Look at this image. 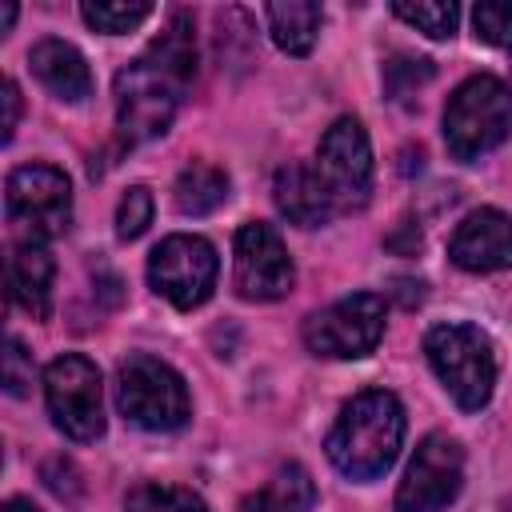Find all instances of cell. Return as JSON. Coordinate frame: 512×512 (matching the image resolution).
Returning <instances> with one entry per match:
<instances>
[{"label":"cell","instance_id":"obj_2","mask_svg":"<svg viewBox=\"0 0 512 512\" xmlns=\"http://www.w3.org/2000/svg\"><path fill=\"white\" fill-rule=\"evenodd\" d=\"M400 444H404V408H400L396 392L364 388L360 396H352L340 408V416L324 440V452L340 476L376 480L396 464Z\"/></svg>","mask_w":512,"mask_h":512},{"label":"cell","instance_id":"obj_20","mask_svg":"<svg viewBox=\"0 0 512 512\" xmlns=\"http://www.w3.org/2000/svg\"><path fill=\"white\" fill-rule=\"evenodd\" d=\"M392 12L432 40H448L460 24V8L452 0H396Z\"/></svg>","mask_w":512,"mask_h":512},{"label":"cell","instance_id":"obj_30","mask_svg":"<svg viewBox=\"0 0 512 512\" xmlns=\"http://www.w3.org/2000/svg\"><path fill=\"white\" fill-rule=\"evenodd\" d=\"M504 512H512V500H508V504H504Z\"/></svg>","mask_w":512,"mask_h":512},{"label":"cell","instance_id":"obj_1","mask_svg":"<svg viewBox=\"0 0 512 512\" xmlns=\"http://www.w3.org/2000/svg\"><path fill=\"white\" fill-rule=\"evenodd\" d=\"M196 76V32L192 16L176 12L168 28L116 72V128L124 144H144L168 132L184 88Z\"/></svg>","mask_w":512,"mask_h":512},{"label":"cell","instance_id":"obj_29","mask_svg":"<svg viewBox=\"0 0 512 512\" xmlns=\"http://www.w3.org/2000/svg\"><path fill=\"white\" fill-rule=\"evenodd\" d=\"M12 20H16V4H8V8H4V16H0V32H8V28H12Z\"/></svg>","mask_w":512,"mask_h":512},{"label":"cell","instance_id":"obj_27","mask_svg":"<svg viewBox=\"0 0 512 512\" xmlns=\"http://www.w3.org/2000/svg\"><path fill=\"white\" fill-rule=\"evenodd\" d=\"M0 104H4V144H8L16 136V124H20V88H16V80H4Z\"/></svg>","mask_w":512,"mask_h":512},{"label":"cell","instance_id":"obj_6","mask_svg":"<svg viewBox=\"0 0 512 512\" xmlns=\"http://www.w3.org/2000/svg\"><path fill=\"white\" fill-rule=\"evenodd\" d=\"M8 220L24 232V240H52L68 232L72 220V184L52 164H20L4 184Z\"/></svg>","mask_w":512,"mask_h":512},{"label":"cell","instance_id":"obj_17","mask_svg":"<svg viewBox=\"0 0 512 512\" xmlns=\"http://www.w3.org/2000/svg\"><path fill=\"white\" fill-rule=\"evenodd\" d=\"M316 508V484L304 464H280L272 480L244 496L240 512H312Z\"/></svg>","mask_w":512,"mask_h":512},{"label":"cell","instance_id":"obj_18","mask_svg":"<svg viewBox=\"0 0 512 512\" xmlns=\"http://www.w3.org/2000/svg\"><path fill=\"white\" fill-rule=\"evenodd\" d=\"M264 20H268V32H272V40H276L280 52L308 56L312 44H316L324 8L312 4V0H288V4H268L264 8Z\"/></svg>","mask_w":512,"mask_h":512},{"label":"cell","instance_id":"obj_13","mask_svg":"<svg viewBox=\"0 0 512 512\" xmlns=\"http://www.w3.org/2000/svg\"><path fill=\"white\" fill-rule=\"evenodd\" d=\"M448 260L464 272L512 268V216L500 208L468 212L448 236Z\"/></svg>","mask_w":512,"mask_h":512},{"label":"cell","instance_id":"obj_28","mask_svg":"<svg viewBox=\"0 0 512 512\" xmlns=\"http://www.w3.org/2000/svg\"><path fill=\"white\" fill-rule=\"evenodd\" d=\"M0 512H40L32 500H24V496H12V500H4V508Z\"/></svg>","mask_w":512,"mask_h":512},{"label":"cell","instance_id":"obj_25","mask_svg":"<svg viewBox=\"0 0 512 512\" xmlns=\"http://www.w3.org/2000/svg\"><path fill=\"white\" fill-rule=\"evenodd\" d=\"M152 192L144 188V184H132L124 196H120V204H116V236L120 240H136L148 224H152Z\"/></svg>","mask_w":512,"mask_h":512},{"label":"cell","instance_id":"obj_19","mask_svg":"<svg viewBox=\"0 0 512 512\" xmlns=\"http://www.w3.org/2000/svg\"><path fill=\"white\" fill-rule=\"evenodd\" d=\"M172 200H176V208L184 216H208V212H216L228 200V176H224V168H216L208 160H192L176 176Z\"/></svg>","mask_w":512,"mask_h":512},{"label":"cell","instance_id":"obj_22","mask_svg":"<svg viewBox=\"0 0 512 512\" xmlns=\"http://www.w3.org/2000/svg\"><path fill=\"white\" fill-rule=\"evenodd\" d=\"M80 16H84L88 28L108 32V36H120V32L140 28L152 16V4H144V0H128V4H116V0H84L80 4Z\"/></svg>","mask_w":512,"mask_h":512},{"label":"cell","instance_id":"obj_8","mask_svg":"<svg viewBox=\"0 0 512 512\" xmlns=\"http://www.w3.org/2000/svg\"><path fill=\"white\" fill-rule=\"evenodd\" d=\"M44 400L52 424L76 440L88 444L104 432V400H100V368L80 356L64 352L44 368Z\"/></svg>","mask_w":512,"mask_h":512},{"label":"cell","instance_id":"obj_11","mask_svg":"<svg viewBox=\"0 0 512 512\" xmlns=\"http://www.w3.org/2000/svg\"><path fill=\"white\" fill-rule=\"evenodd\" d=\"M292 280H296V268H292V256L284 248V240L276 236L272 224H240L236 228V240H232V288L244 296V300H280L292 292Z\"/></svg>","mask_w":512,"mask_h":512},{"label":"cell","instance_id":"obj_23","mask_svg":"<svg viewBox=\"0 0 512 512\" xmlns=\"http://www.w3.org/2000/svg\"><path fill=\"white\" fill-rule=\"evenodd\" d=\"M428 80H432V60L424 56H392L384 64V88L392 92V100H408Z\"/></svg>","mask_w":512,"mask_h":512},{"label":"cell","instance_id":"obj_24","mask_svg":"<svg viewBox=\"0 0 512 512\" xmlns=\"http://www.w3.org/2000/svg\"><path fill=\"white\" fill-rule=\"evenodd\" d=\"M472 28L492 48H512V4L508 0H484L472 8Z\"/></svg>","mask_w":512,"mask_h":512},{"label":"cell","instance_id":"obj_15","mask_svg":"<svg viewBox=\"0 0 512 512\" xmlns=\"http://www.w3.org/2000/svg\"><path fill=\"white\" fill-rule=\"evenodd\" d=\"M28 64H32V76L56 96V100H68V104H80L92 96V72H88V60L80 56V48H72L68 40H36L32 52H28Z\"/></svg>","mask_w":512,"mask_h":512},{"label":"cell","instance_id":"obj_9","mask_svg":"<svg viewBox=\"0 0 512 512\" xmlns=\"http://www.w3.org/2000/svg\"><path fill=\"white\" fill-rule=\"evenodd\" d=\"M216 272H220V260H216V248L204 240V236H192V232H176V236H164L152 256H148V284L176 308H196L212 296L216 288Z\"/></svg>","mask_w":512,"mask_h":512},{"label":"cell","instance_id":"obj_4","mask_svg":"<svg viewBox=\"0 0 512 512\" xmlns=\"http://www.w3.org/2000/svg\"><path fill=\"white\" fill-rule=\"evenodd\" d=\"M512 136V88L496 76H468L444 104V144L456 160H480Z\"/></svg>","mask_w":512,"mask_h":512},{"label":"cell","instance_id":"obj_14","mask_svg":"<svg viewBox=\"0 0 512 512\" xmlns=\"http://www.w3.org/2000/svg\"><path fill=\"white\" fill-rule=\"evenodd\" d=\"M272 200L280 208L284 220H292L296 228H320L328 224L340 208L324 184V176L316 172V164H304V160H292L276 172L272 180Z\"/></svg>","mask_w":512,"mask_h":512},{"label":"cell","instance_id":"obj_26","mask_svg":"<svg viewBox=\"0 0 512 512\" xmlns=\"http://www.w3.org/2000/svg\"><path fill=\"white\" fill-rule=\"evenodd\" d=\"M28 384H32V356H28L24 344L12 336V340H8V352H4V388H8L12 396H24Z\"/></svg>","mask_w":512,"mask_h":512},{"label":"cell","instance_id":"obj_7","mask_svg":"<svg viewBox=\"0 0 512 512\" xmlns=\"http://www.w3.org/2000/svg\"><path fill=\"white\" fill-rule=\"evenodd\" d=\"M384 296L352 292L304 320V344L324 360H360L384 336Z\"/></svg>","mask_w":512,"mask_h":512},{"label":"cell","instance_id":"obj_16","mask_svg":"<svg viewBox=\"0 0 512 512\" xmlns=\"http://www.w3.org/2000/svg\"><path fill=\"white\" fill-rule=\"evenodd\" d=\"M52 280H56V260L40 240H20L8 256V288L12 300L32 316L48 320L52 312Z\"/></svg>","mask_w":512,"mask_h":512},{"label":"cell","instance_id":"obj_10","mask_svg":"<svg viewBox=\"0 0 512 512\" xmlns=\"http://www.w3.org/2000/svg\"><path fill=\"white\" fill-rule=\"evenodd\" d=\"M464 484V448L448 432H428L396 488V512H444Z\"/></svg>","mask_w":512,"mask_h":512},{"label":"cell","instance_id":"obj_3","mask_svg":"<svg viewBox=\"0 0 512 512\" xmlns=\"http://www.w3.org/2000/svg\"><path fill=\"white\" fill-rule=\"evenodd\" d=\"M424 356H428L436 380L448 388V396L464 412H480L492 400V388H496V352H492V340L476 324L448 320V324L428 328Z\"/></svg>","mask_w":512,"mask_h":512},{"label":"cell","instance_id":"obj_12","mask_svg":"<svg viewBox=\"0 0 512 512\" xmlns=\"http://www.w3.org/2000/svg\"><path fill=\"white\" fill-rule=\"evenodd\" d=\"M316 172L324 176L340 212L364 208V200L372 192V144H368V132L356 116L332 120V128L320 136Z\"/></svg>","mask_w":512,"mask_h":512},{"label":"cell","instance_id":"obj_5","mask_svg":"<svg viewBox=\"0 0 512 512\" xmlns=\"http://www.w3.org/2000/svg\"><path fill=\"white\" fill-rule=\"evenodd\" d=\"M116 404H120L124 420H132L136 428H148V432H176L192 416L184 376L172 364H164L160 356H148V352H132L120 364Z\"/></svg>","mask_w":512,"mask_h":512},{"label":"cell","instance_id":"obj_21","mask_svg":"<svg viewBox=\"0 0 512 512\" xmlns=\"http://www.w3.org/2000/svg\"><path fill=\"white\" fill-rule=\"evenodd\" d=\"M124 512H208L192 488L180 484H136L124 496Z\"/></svg>","mask_w":512,"mask_h":512}]
</instances>
